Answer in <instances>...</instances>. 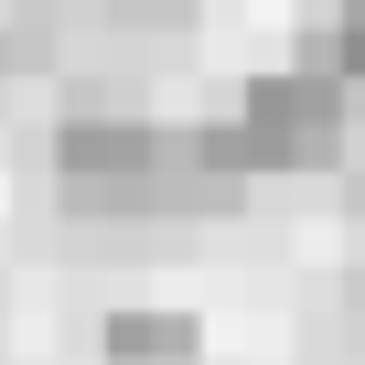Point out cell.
Returning a JSON list of instances; mask_svg holds the SVG:
<instances>
[{
  "label": "cell",
  "mask_w": 365,
  "mask_h": 365,
  "mask_svg": "<svg viewBox=\"0 0 365 365\" xmlns=\"http://www.w3.org/2000/svg\"><path fill=\"white\" fill-rule=\"evenodd\" d=\"M226 118H237V140H247V172H258V182H269V172H344V140H354V86L290 54V65L247 76Z\"/></svg>",
  "instance_id": "obj_1"
},
{
  "label": "cell",
  "mask_w": 365,
  "mask_h": 365,
  "mask_svg": "<svg viewBox=\"0 0 365 365\" xmlns=\"http://www.w3.org/2000/svg\"><path fill=\"white\" fill-rule=\"evenodd\" d=\"M97 354L108 365H205V322L182 301H108L97 312Z\"/></svg>",
  "instance_id": "obj_2"
},
{
  "label": "cell",
  "mask_w": 365,
  "mask_h": 365,
  "mask_svg": "<svg viewBox=\"0 0 365 365\" xmlns=\"http://www.w3.org/2000/svg\"><path fill=\"white\" fill-rule=\"evenodd\" d=\"M301 65H322V76H344V86H365V0H333L322 22H301V43H290Z\"/></svg>",
  "instance_id": "obj_3"
},
{
  "label": "cell",
  "mask_w": 365,
  "mask_h": 365,
  "mask_svg": "<svg viewBox=\"0 0 365 365\" xmlns=\"http://www.w3.org/2000/svg\"><path fill=\"white\" fill-rule=\"evenodd\" d=\"M322 344H333V354H365V269L333 279V301H322Z\"/></svg>",
  "instance_id": "obj_4"
}]
</instances>
